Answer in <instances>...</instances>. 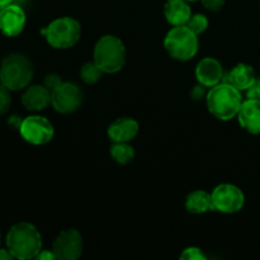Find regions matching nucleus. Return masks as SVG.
<instances>
[{
	"instance_id": "f257e3e1",
	"label": "nucleus",
	"mask_w": 260,
	"mask_h": 260,
	"mask_svg": "<svg viewBox=\"0 0 260 260\" xmlns=\"http://www.w3.org/2000/svg\"><path fill=\"white\" fill-rule=\"evenodd\" d=\"M7 248L15 259H33L42 250V236L35 225L19 222L7 235Z\"/></svg>"
},
{
	"instance_id": "f03ea898",
	"label": "nucleus",
	"mask_w": 260,
	"mask_h": 260,
	"mask_svg": "<svg viewBox=\"0 0 260 260\" xmlns=\"http://www.w3.org/2000/svg\"><path fill=\"white\" fill-rule=\"evenodd\" d=\"M243 102L240 90L225 81L212 86L207 94L208 111L221 121H230L238 116Z\"/></svg>"
},
{
	"instance_id": "7ed1b4c3",
	"label": "nucleus",
	"mask_w": 260,
	"mask_h": 260,
	"mask_svg": "<svg viewBox=\"0 0 260 260\" xmlns=\"http://www.w3.org/2000/svg\"><path fill=\"white\" fill-rule=\"evenodd\" d=\"M33 78V65L27 56L10 53L0 65V83L9 90L27 88Z\"/></svg>"
},
{
	"instance_id": "20e7f679",
	"label": "nucleus",
	"mask_w": 260,
	"mask_h": 260,
	"mask_svg": "<svg viewBox=\"0 0 260 260\" xmlns=\"http://www.w3.org/2000/svg\"><path fill=\"white\" fill-rule=\"evenodd\" d=\"M94 62L103 73H118L126 62V47L123 42L112 35L99 38L94 47Z\"/></svg>"
},
{
	"instance_id": "39448f33",
	"label": "nucleus",
	"mask_w": 260,
	"mask_h": 260,
	"mask_svg": "<svg viewBox=\"0 0 260 260\" xmlns=\"http://www.w3.org/2000/svg\"><path fill=\"white\" fill-rule=\"evenodd\" d=\"M198 36L188 25H177L167 33L164 47L174 60L188 61L198 52Z\"/></svg>"
},
{
	"instance_id": "423d86ee",
	"label": "nucleus",
	"mask_w": 260,
	"mask_h": 260,
	"mask_svg": "<svg viewBox=\"0 0 260 260\" xmlns=\"http://www.w3.org/2000/svg\"><path fill=\"white\" fill-rule=\"evenodd\" d=\"M45 35L48 45L56 50H66L78 43L81 36V25L71 17H62L51 22L45 29L41 30Z\"/></svg>"
},
{
	"instance_id": "0eeeda50",
	"label": "nucleus",
	"mask_w": 260,
	"mask_h": 260,
	"mask_svg": "<svg viewBox=\"0 0 260 260\" xmlns=\"http://www.w3.org/2000/svg\"><path fill=\"white\" fill-rule=\"evenodd\" d=\"M19 131L23 139L32 145L48 144L55 135L52 123L41 116H29L23 119Z\"/></svg>"
},
{
	"instance_id": "6e6552de",
	"label": "nucleus",
	"mask_w": 260,
	"mask_h": 260,
	"mask_svg": "<svg viewBox=\"0 0 260 260\" xmlns=\"http://www.w3.org/2000/svg\"><path fill=\"white\" fill-rule=\"evenodd\" d=\"M212 201L215 211L222 213H236L243 210L245 196L243 190L234 184H220L213 189Z\"/></svg>"
},
{
	"instance_id": "1a4fd4ad",
	"label": "nucleus",
	"mask_w": 260,
	"mask_h": 260,
	"mask_svg": "<svg viewBox=\"0 0 260 260\" xmlns=\"http://www.w3.org/2000/svg\"><path fill=\"white\" fill-rule=\"evenodd\" d=\"M52 99L51 106L55 108L56 112L62 114H69L75 112L83 102V93L80 88L74 83L62 81L56 89L51 91Z\"/></svg>"
},
{
	"instance_id": "9d476101",
	"label": "nucleus",
	"mask_w": 260,
	"mask_h": 260,
	"mask_svg": "<svg viewBox=\"0 0 260 260\" xmlns=\"http://www.w3.org/2000/svg\"><path fill=\"white\" fill-rule=\"evenodd\" d=\"M84 249L83 236L75 229H68L57 235L52 245L56 259L76 260L81 256Z\"/></svg>"
},
{
	"instance_id": "9b49d317",
	"label": "nucleus",
	"mask_w": 260,
	"mask_h": 260,
	"mask_svg": "<svg viewBox=\"0 0 260 260\" xmlns=\"http://www.w3.org/2000/svg\"><path fill=\"white\" fill-rule=\"evenodd\" d=\"M25 20V13L19 5H8L0 10V32L7 37H15L24 29Z\"/></svg>"
},
{
	"instance_id": "f8f14e48",
	"label": "nucleus",
	"mask_w": 260,
	"mask_h": 260,
	"mask_svg": "<svg viewBox=\"0 0 260 260\" xmlns=\"http://www.w3.org/2000/svg\"><path fill=\"white\" fill-rule=\"evenodd\" d=\"M222 65L215 57H205L198 62L196 68V78L198 83L206 88H212L223 81Z\"/></svg>"
},
{
	"instance_id": "ddd939ff",
	"label": "nucleus",
	"mask_w": 260,
	"mask_h": 260,
	"mask_svg": "<svg viewBox=\"0 0 260 260\" xmlns=\"http://www.w3.org/2000/svg\"><path fill=\"white\" fill-rule=\"evenodd\" d=\"M238 119L241 127L249 134L260 135V101L259 99L248 98L243 102Z\"/></svg>"
},
{
	"instance_id": "4468645a",
	"label": "nucleus",
	"mask_w": 260,
	"mask_h": 260,
	"mask_svg": "<svg viewBox=\"0 0 260 260\" xmlns=\"http://www.w3.org/2000/svg\"><path fill=\"white\" fill-rule=\"evenodd\" d=\"M52 94L45 85H32L25 89L22 95V104L24 108L32 112H40L51 104Z\"/></svg>"
},
{
	"instance_id": "2eb2a0df",
	"label": "nucleus",
	"mask_w": 260,
	"mask_h": 260,
	"mask_svg": "<svg viewBox=\"0 0 260 260\" xmlns=\"http://www.w3.org/2000/svg\"><path fill=\"white\" fill-rule=\"evenodd\" d=\"M140 126L131 117H121L108 127V137L113 142H129L137 136Z\"/></svg>"
},
{
	"instance_id": "dca6fc26",
	"label": "nucleus",
	"mask_w": 260,
	"mask_h": 260,
	"mask_svg": "<svg viewBox=\"0 0 260 260\" xmlns=\"http://www.w3.org/2000/svg\"><path fill=\"white\" fill-rule=\"evenodd\" d=\"M255 79V71H254L253 66L248 65V63H238L223 76L225 83H229L230 85L235 86L240 91L248 90L253 85Z\"/></svg>"
},
{
	"instance_id": "f3484780",
	"label": "nucleus",
	"mask_w": 260,
	"mask_h": 260,
	"mask_svg": "<svg viewBox=\"0 0 260 260\" xmlns=\"http://www.w3.org/2000/svg\"><path fill=\"white\" fill-rule=\"evenodd\" d=\"M164 14L168 23L177 27L187 24L192 17V10L187 0H168L164 7Z\"/></svg>"
},
{
	"instance_id": "a211bd4d",
	"label": "nucleus",
	"mask_w": 260,
	"mask_h": 260,
	"mask_svg": "<svg viewBox=\"0 0 260 260\" xmlns=\"http://www.w3.org/2000/svg\"><path fill=\"white\" fill-rule=\"evenodd\" d=\"M185 208L192 213H205L207 211H215L213 208L212 194H210L206 190H194L189 193L185 200Z\"/></svg>"
},
{
	"instance_id": "6ab92c4d",
	"label": "nucleus",
	"mask_w": 260,
	"mask_h": 260,
	"mask_svg": "<svg viewBox=\"0 0 260 260\" xmlns=\"http://www.w3.org/2000/svg\"><path fill=\"white\" fill-rule=\"evenodd\" d=\"M111 155L121 165H126L135 159V150L128 142H113L111 147Z\"/></svg>"
},
{
	"instance_id": "aec40b11",
	"label": "nucleus",
	"mask_w": 260,
	"mask_h": 260,
	"mask_svg": "<svg viewBox=\"0 0 260 260\" xmlns=\"http://www.w3.org/2000/svg\"><path fill=\"white\" fill-rule=\"evenodd\" d=\"M103 74L104 73L102 71V69L94 61H91V62L84 63L80 70V78L83 79L84 83L95 84L101 80Z\"/></svg>"
},
{
	"instance_id": "412c9836",
	"label": "nucleus",
	"mask_w": 260,
	"mask_h": 260,
	"mask_svg": "<svg viewBox=\"0 0 260 260\" xmlns=\"http://www.w3.org/2000/svg\"><path fill=\"white\" fill-rule=\"evenodd\" d=\"M185 25H188L198 36L207 29L208 19L203 14H194L190 17V19L188 20V23Z\"/></svg>"
},
{
	"instance_id": "4be33fe9",
	"label": "nucleus",
	"mask_w": 260,
	"mask_h": 260,
	"mask_svg": "<svg viewBox=\"0 0 260 260\" xmlns=\"http://www.w3.org/2000/svg\"><path fill=\"white\" fill-rule=\"evenodd\" d=\"M12 106V95L7 86L0 83V116L7 113Z\"/></svg>"
},
{
	"instance_id": "5701e85b",
	"label": "nucleus",
	"mask_w": 260,
	"mask_h": 260,
	"mask_svg": "<svg viewBox=\"0 0 260 260\" xmlns=\"http://www.w3.org/2000/svg\"><path fill=\"white\" fill-rule=\"evenodd\" d=\"M180 259H187V260H206L207 256L203 254V251L200 248H187L180 255Z\"/></svg>"
},
{
	"instance_id": "b1692460",
	"label": "nucleus",
	"mask_w": 260,
	"mask_h": 260,
	"mask_svg": "<svg viewBox=\"0 0 260 260\" xmlns=\"http://www.w3.org/2000/svg\"><path fill=\"white\" fill-rule=\"evenodd\" d=\"M61 83H62L61 76L57 75V74H48V75H46L45 86H47L51 91H52L53 89L57 88Z\"/></svg>"
},
{
	"instance_id": "393cba45",
	"label": "nucleus",
	"mask_w": 260,
	"mask_h": 260,
	"mask_svg": "<svg viewBox=\"0 0 260 260\" xmlns=\"http://www.w3.org/2000/svg\"><path fill=\"white\" fill-rule=\"evenodd\" d=\"M201 2L211 12H218L225 5V0H201Z\"/></svg>"
},
{
	"instance_id": "a878e982",
	"label": "nucleus",
	"mask_w": 260,
	"mask_h": 260,
	"mask_svg": "<svg viewBox=\"0 0 260 260\" xmlns=\"http://www.w3.org/2000/svg\"><path fill=\"white\" fill-rule=\"evenodd\" d=\"M248 93V98L251 99H259L260 101V78H256L253 85L246 90Z\"/></svg>"
},
{
	"instance_id": "bb28decb",
	"label": "nucleus",
	"mask_w": 260,
	"mask_h": 260,
	"mask_svg": "<svg viewBox=\"0 0 260 260\" xmlns=\"http://www.w3.org/2000/svg\"><path fill=\"white\" fill-rule=\"evenodd\" d=\"M36 259L38 260H53L56 259V255L55 253H53L52 250H41L40 254H38L37 256H36Z\"/></svg>"
},
{
	"instance_id": "cd10ccee",
	"label": "nucleus",
	"mask_w": 260,
	"mask_h": 260,
	"mask_svg": "<svg viewBox=\"0 0 260 260\" xmlns=\"http://www.w3.org/2000/svg\"><path fill=\"white\" fill-rule=\"evenodd\" d=\"M15 259L13 254L8 249H0V260H12Z\"/></svg>"
},
{
	"instance_id": "c85d7f7f",
	"label": "nucleus",
	"mask_w": 260,
	"mask_h": 260,
	"mask_svg": "<svg viewBox=\"0 0 260 260\" xmlns=\"http://www.w3.org/2000/svg\"><path fill=\"white\" fill-rule=\"evenodd\" d=\"M202 94H203V90H201V86H196L194 90L192 91V95L194 96L196 99L201 98V96H202Z\"/></svg>"
},
{
	"instance_id": "c756f323",
	"label": "nucleus",
	"mask_w": 260,
	"mask_h": 260,
	"mask_svg": "<svg viewBox=\"0 0 260 260\" xmlns=\"http://www.w3.org/2000/svg\"><path fill=\"white\" fill-rule=\"evenodd\" d=\"M13 0H0V10L4 9V8H7L8 5L12 4Z\"/></svg>"
},
{
	"instance_id": "7c9ffc66",
	"label": "nucleus",
	"mask_w": 260,
	"mask_h": 260,
	"mask_svg": "<svg viewBox=\"0 0 260 260\" xmlns=\"http://www.w3.org/2000/svg\"><path fill=\"white\" fill-rule=\"evenodd\" d=\"M187 2L188 3H189V2H197V0H187Z\"/></svg>"
},
{
	"instance_id": "2f4dec72",
	"label": "nucleus",
	"mask_w": 260,
	"mask_h": 260,
	"mask_svg": "<svg viewBox=\"0 0 260 260\" xmlns=\"http://www.w3.org/2000/svg\"><path fill=\"white\" fill-rule=\"evenodd\" d=\"M0 243H2V235H0Z\"/></svg>"
}]
</instances>
